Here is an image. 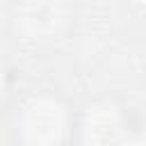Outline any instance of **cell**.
<instances>
[{"label":"cell","mask_w":146,"mask_h":146,"mask_svg":"<svg viewBox=\"0 0 146 146\" xmlns=\"http://www.w3.org/2000/svg\"><path fill=\"white\" fill-rule=\"evenodd\" d=\"M23 114V135L30 146H57L64 135V114L62 107L48 98H39L25 107Z\"/></svg>","instance_id":"6da1fadb"},{"label":"cell","mask_w":146,"mask_h":146,"mask_svg":"<svg viewBox=\"0 0 146 146\" xmlns=\"http://www.w3.org/2000/svg\"><path fill=\"white\" fill-rule=\"evenodd\" d=\"M123 146H146V137H137V139H132V141H125Z\"/></svg>","instance_id":"7a4b0ae2"}]
</instances>
